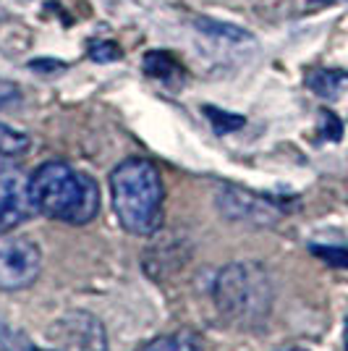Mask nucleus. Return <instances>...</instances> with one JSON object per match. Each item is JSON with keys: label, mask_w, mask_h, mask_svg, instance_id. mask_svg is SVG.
I'll return each instance as SVG.
<instances>
[{"label": "nucleus", "mask_w": 348, "mask_h": 351, "mask_svg": "<svg viewBox=\"0 0 348 351\" xmlns=\"http://www.w3.org/2000/svg\"><path fill=\"white\" fill-rule=\"evenodd\" d=\"M197 27H199L204 34L228 40V43H247V40H251L244 29H238V27H233V24H223V21H199Z\"/></svg>", "instance_id": "nucleus-14"}, {"label": "nucleus", "mask_w": 348, "mask_h": 351, "mask_svg": "<svg viewBox=\"0 0 348 351\" xmlns=\"http://www.w3.org/2000/svg\"><path fill=\"white\" fill-rule=\"evenodd\" d=\"M280 351H306V349H299V346H288V349H280Z\"/></svg>", "instance_id": "nucleus-20"}, {"label": "nucleus", "mask_w": 348, "mask_h": 351, "mask_svg": "<svg viewBox=\"0 0 348 351\" xmlns=\"http://www.w3.org/2000/svg\"><path fill=\"white\" fill-rule=\"evenodd\" d=\"M110 202L118 223L134 236H152L162 226L165 189L158 165L145 158L118 162L110 173Z\"/></svg>", "instance_id": "nucleus-2"}, {"label": "nucleus", "mask_w": 348, "mask_h": 351, "mask_svg": "<svg viewBox=\"0 0 348 351\" xmlns=\"http://www.w3.org/2000/svg\"><path fill=\"white\" fill-rule=\"evenodd\" d=\"M34 213L29 194V178L11 158H0V234L14 231L16 226L27 223Z\"/></svg>", "instance_id": "nucleus-6"}, {"label": "nucleus", "mask_w": 348, "mask_h": 351, "mask_svg": "<svg viewBox=\"0 0 348 351\" xmlns=\"http://www.w3.org/2000/svg\"><path fill=\"white\" fill-rule=\"evenodd\" d=\"M273 278L260 263H231L215 278L212 299L225 320L254 328L273 312Z\"/></svg>", "instance_id": "nucleus-3"}, {"label": "nucleus", "mask_w": 348, "mask_h": 351, "mask_svg": "<svg viewBox=\"0 0 348 351\" xmlns=\"http://www.w3.org/2000/svg\"><path fill=\"white\" fill-rule=\"evenodd\" d=\"M42 252L27 236L0 234V291H21L40 278Z\"/></svg>", "instance_id": "nucleus-4"}, {"label": "nucleus", "mask_w": 348, "mask_h": 351, "mask_svg": "<svg viewBox=\"0 0 348 351\" xmlns=\"http://www.w3.org/2000/svg\"><path fill=\"white\" fill-rule=\"evenodd\" d=\"M123 56V50L118 47L116 43H110V40H97V43L89 45V58L95 60V63H113Z\"/></svg>", "instance_id": "nucleus-15"}, {"label": "nucleus", "mask_w": 348, "mask_h": 351, "mask_svg": "<svg viewBox=\"0 0 348 351\" xmlns=\"http://www.w3.org/2000/svg\"><path fill=\"white\" fill-rule=\"evenodd\" d=\"M343 346L348 351V317H346V328H343Z\"/></svg>", "instance_id": "nucleus-19"}, {"label": "nucleus", "mask_w": 348, "mask_h": 351, "mask_svg": "<svg viewBox=\"0 0 348 351\" xmlns=\"http://www.w3.org/2000/svg\"><path fill=\"white\" fill-rule=\"evenodd\" d=\"M204 116L210 118V123H212V129L218 134H231V132H238L247 121L244 116H233V113H225V110H220L215 105H204Z\"/></svg>", "instance_id": "nucleus-13"}, {"label": "nucleus", "mask_w": 348, "mask_h": 351, "mask_svg": "<svg viewBox=\"0 0 348 351\" xmlns=\"http://www.w3.org/2000/svg\"><path fill=\"white\" fill-rule=\"evenodd\" d=\"M312 252L317 254L319 260H325L327 265H333V267H346L348 270V249L346 247H319V244H314Z\"/></svg>", "instance_id": "nucleus-16"}, {"label": "nucleus", "mask_w": 348, "mask_h": 351, "mask_svg": "<svg viewBox=\"0 0 348 351\" xmlns=\"http://www.w3.org/2000/svg\"><path fill=\"white\" fill-rule=\"evenodd\" d=\"M136 351H204V349H202V338L181 330V333H168V336L152 338L149 343L139 346Z\"/></svg>", "instance_id": "nucleus-10"}, {"label": "nucleus", "mask_w": 348, "mask_h": 351, "mask_svg": "<svg viewBox=\"0 0 348 351\" xmlns=\"http://www.w3.org/2000/svg\"><path fill=\"white\" fill-rule=\"evenodd\" d=\"M322 134L327 136V139H333L338 142L340 136H343V123H340V118L330 113V110H322Z\"/></svg>", "instance_id": "nucleus-17"}, {"label": "nucleus", "mask_w": 348, "mask_h": 351, "mask_svg": "<svg viewBox=\"0 0 348 351\" xmlns=\"http://www.w3.org/2000/svg\"><path fill=\"white\" fill-rule=\"evenodd\" d=\"M0 349L3 351H47V349H37L21 330L11 328L5 320H0Z\"/></svg>", "instance_id": "nucleus-12"}, {"label": "nucleus", "mask_w": 348, "mask_h": 351, "mask_svg": "<svg viewBox=\"0 0 348 351\" xmlns=\"http://www.w3.org/2000/svg\"><path fill=\"white\" fill-rule=\"evenodd\" d=\"M18 97H21L18 87L11 84V82H3V79H0V110H3V108H8V105H14Z\"/></svg>", "instance_id": "nucleus-18"}, {"label": "nucleus", "mask_w": 348, "mask_h": 351, "mask_svg": "<svg viewBox=\"0 0 348 351\" xmlns=\"http://www.w3.org/2000/svg\"><path fill=\"white\" fill-rule=\"evenodd\" d=\"M47 341L53 343V351H108L105 325L84 309H71L53 320Z\"/></svg>", "instance_id": "nucleus-5"}, {"label": "nucleus", "mask_w": 348, "mask_h": 351, "mask_svg": "<svg viewBox=\"0 0 348 351\" xmlns=\"http://www.w3.org/2000/svg\"><path fill=\"white\" fill-rule=\"evenodd\" d=\"M34 213L66 226H87L100 213V186L84 171L69 162H42L29 176Z\"/></svg>", "instance_id": "nucleus-1"}, {"label": "nucleus", "mask_w": 348, "mask_h": 351, "mask_svg": "<svg viewBox=\"0 0 348 351\" xmlns=\"http://www.w3.org/2000/svg\"><path fill=\"white\" fill-rule=\"evenodd\" d=\"M142 71L147 76H152V79H158V82H165V84H171V82H178L181 79V66H178V60L171 56V53H162V50H152V53H147L145 58H142Z\"/></svg>", "instance_id": "nucleus-9"}, {"label": "nucleus", "mask_w": 348, "mask_h": 351, "mask_svg": "<svg viewBox=\"0 0 348 351\" xmlns=\"http://www.w3.org/2000/svg\"><path fill=\"white\" fill-rule=\"evenodd\" d=\"M306 87L312 89L317 97L325 100H335L348 89V71H338V69H314L306 76Z\"/></svg>", "instance_id": "nucleus-8"}, {"label": "nucleus", "mask_w": 348, "mask_h": 351, "mask_svg": "<svg viewBox=\"0 0 348 351\" xmlns=\"http://www.w3.org/2000/svg\"><path fill=\"white\" fill-rule=\"evenodd\" d=\"M220 210L231 220H244V223H275L280 218V210L275 205H270L267 199H262L257 194H247L241 189H225L218 197Z\"/></svg>", "instance_id": "nucleus-7"}, {"label": "nucleus", "mask_w": 348, "mask_h": 351, "mask_svg": "<svg viewBox=\"0 0 348 351\" xmlns=\"http://www.w3.org/2000/svg\"><path fill=\"white\" fill-rule=\"evenodd\" d=\"M29 136L24 132H18L8 123H0V158H21L29 152Z\"/></svg>", "instance_id": "nucleus-11"}]
</instances>
